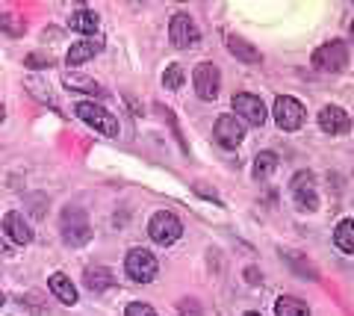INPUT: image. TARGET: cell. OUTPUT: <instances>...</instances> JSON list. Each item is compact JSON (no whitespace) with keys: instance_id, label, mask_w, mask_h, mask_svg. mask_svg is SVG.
Segmentation results:
<instances>
[{"instance_id":"1","label":"cell","mask_w":354,"mask_h":316,"mask_svg":"<svg viewBox=\"0 0 354 316\" xmlns=\"http://www.w3.org/2000/svg\"><path fill=\"white\" fill-rule=\"evenodd\" d=\"M346 65H348V45L342 39H330L313 50V68L319 71L339 74V71H346Z\"/></svg>"},{"instance_id":"2","label":"cell","mask_w":354,"mask_h":316,"mask_svg":"<svg viewBox=\"0 0 354 316\" xmlns=\"http://www.w3.org/2000/svg\"><path fill=\"white\" fill-rule=\"evenodd\" d=\"M77 118H80L83 124H88L92 130L104 136H118V118L106 110V106L95 104V101H83L77 104Z\"/></svg>"},{"instance_id":"3","label":"cell","mask_w":354,"mask_h":316,"mask_svg":"<svg viewBox=\"0 0 354 316\" xmlns=\"http://www.w3.org/2000/svg\"><path fill=\"white\" fill-rule=\"evenodd\" d=\"M59 227H62V239L68 245H86L92 239V227H88V216L80 210V207H65L62 210V219H59Z\"/></svg>"},{"instance_id":"4","label":"cell","mask_w":354,"mask_h":316,"mask_svg":"<svg viewBox=\"0 0 354 316\" xmlns=\"http://www.w3.org/2000/svg\"><path fill=\"white\" fill-rule=\"evenodd\" d=\"M148 234H151V239H153L157 245H174L177 239L183 236V225H180V219H177L174 213L160 210V213L151 216Z\"/></svg>"},{"instance_id":"5","label":"cell","mask_w":354,"mask_h":316,"mask_svg":"<svg viewBox=\"0 0 354 316\" xmlns=\"http://www.w3.org/2000/svg\"><path fill=\"white\" fill-rule=\"evenodd\" d=\"M124 272L136 284H151L153 275H157V257L148 248H130L124 257Z\"/></svg>"},{"instance_id":"6","label":"cell","mask_w":354,"mask_h":316,"mask_svg":"<svg viewBox=\"0 0 354 316\" xmlns=\"http://www.w3.org/2000/svg\"><path fill=\"white\" fill-rule=\"evenodd\" d=\"M290 192H292V201L298 210L304 213H316L319 210V189H316V178L310 171H298L292 183H290Z\"/></svg>"},{"instance_id":"7","label":"cell","mask_w":354,"mask_h":316,"mask_svg":"<svg viewBox=\"0 0 354 316\" xmlns=\"http://www.w3.org/2000/svg\"><path fill=\"white\" fill-rule=\"evenodd\" d=\"M169 39L174 48L192 50V48H198V41H201V30H198V24L186 12H177L169 24Z\"/></svg>"},{"instance_id":"8","label":"cell","mask_w":354,"mask_h":316,"mask_svg":"<svg viewBox=\"0 0 354 316\" xmlns=\"http://www.w3.org/2000/svg\"><path fill=\"white\" fill-rule=\"evenodd\" d=\"M272 115H274V124H278L281 130H298L304 124V106L295 101V97L290 95H281V97H274V106H272Z\"/></svg>"},{"instance_id":"9","label":"cell","mask_w":354,"mask_h":316,"mask_svg":"<svg viewBox=\"0 0 354 316\" xmlns=\"http://www.w3.org/2000/svg\"><path fill=\"white\" fill-rule=\"evenodd\" d=\"M192 83H195V92L201 101H216L218 89H221V71L213 62H198L192 71Z\"/></svg>"},{"instance_id":"10","label":"cell","mask_w":354,"mask_h":316,"mask_svg":"<svg viewBox=\"0 0 354 316\" xmlns=\"http://www.w3.org/2000/svg\"><path fill=\"white\" fill-rule=\"evenodd\" d=\"M234 113L242 124H251V127H263L266 124V104L260 101L257 95H251V92H239L234 95Z\"/></svg>"},{"instance_id":"11","label":"cell","mask_w":354,"mask_h":316,"mask_svg":"<svg viewBox=\"0 0 354 316\" xmlns=\"http://www.w3.org/2000/svg\"><path fill=\"white\" fill-rule=\"evenodd\" d=\"M213 136H216V142L221 148L236 151L242 145V139H245V124H242L236 115H218L216 127H213Z\"/></svg>"},{"instance_id":"12","label":"cell","mask_w":354,"mask_h":316,"mask_svg":"<svg viewBox=\"0 0 354 316\" xmlns=\"http://www.w3.org/2000/svg\"><path fill=\"white\" fill-rule=\"evenodd\" d=\"M319 127H322L325 133H330V136H337V133H348L351 118H348V113L342 110V106L328 104V106H322V110H319Z\"/></svg>"},{"instance_id":"13","label":"cell","mask_w":354,"mask_h":316,"mask_svg":"<svg viewBox=\"0 0 354 316\" xmlns=\"http://www.w3.org/2000/svg\"><path fill=\"white\" fill-rule=\"evenodd\" d=\"M101 48L104 45L97 39H80V41H74V45L68 48V57H65V62H68V68H77V65H83L92 57H97Z\"/></svg>"},{"instance_id":"14","label":"cell","mask_w":354,"mask_h":316,"mask_svg":"<svg viewBox=\"0 0 354 316\" xmlns=\"http://www.w3.org/2000/svg\"><path fill=\"white\" fill-rule=\"evenodd\" d=\"M3 231H6V236L12 239V243H18V245H27L30 239H32V227L27 225V219L21 213H6V219H3Z\"/></svg>"},{"instance_id":"15","label":"cell","mask_w":354,"mask_h":316,"mask_svg":"<svg viewBox=\"0 0 354 316\" xmlns=\"http://www.w3.org/2000/svg\"><path fill=\"white\" fill-rule=\"evenodd\" d=\"M48 287H50V292L62 304H77V287L71 284L68 275H62V272H53V275L48 278Z\"/></svg>"},{"instance_id":"16","label":"cell","mask_w":354,"mask_h":316,"mask_svg":"<svg viewBox=\"0 0 354 316\" xmlns=\"http://www.w3.org/2000/svg\"><path fill=\"white\" fill-rule=\"evenodd\" d=\"M83 281H86L88 290L104 292V290H109V287L115 284V275H113V272H109L106 266H88V269L83 272Z\"/></svg>"},{"instance_id":"17","label":"cell","mask_w":354,"mask_h":316,"mask_svg":"<svg viewBox=\"0 0 354 316\" xmlns=\"http://www.w3.org/2000/svg\"><path fill=\"white\" fill-rule=\"evenodd\" d=\"M227 50L234 53L236 59H242V62H251V65L263 59V53H260L257 48H254L251 41L242 39V36H227Z\"/></svg>"},{"instance_id":"18","label":"cell","mask_w":354,"mask_h":316,"mask_svg":"<svg viewBox=\"0 0 354 316\" xmlns=\"http://www.w3.org/2000/svg\"><path fill=\"white\" fill-rule=\"evenodd\" d=\"M334 245L339 252L354 254V219H342L334 231Z\"/></svg>"},{"instance_id":"19","label":"cell","mask_w":354,"mask_h":316,"mask_svg":"<svg viewBox=\"0 0 354 316\" xmlns=\"http://www.w3.org/2000/svg\"><path fill=\"white\" fill-rule=\"evenodd\" d=\"M274 316H310V308L295 296H281L274 301Z\"/></svg>"},{"instance_id":"20","label":"cell","mask_w":354,"mask_h":316,"mask_svg":"<svg viewBox=\"0 0 354 316\" xmlns=\"http://www.w3.org/2000/svg\"><path fill=\"white\" fill-rule=\"evenodd\" d=\"M274 169H278V154H272V151H260V154L254 157V178L257 180L272 178Z\"/></svg>"},{"instance_id":"21","label":"cell","mask_w":354,"mask_h":316,"mask_svg":"<svg viewBox=\"0 0 354 316\" xmlns=\"http://www.w3.org/2000/svg\"><path fill=\"white\" fill-rule=\"evenodd\" d=\"M68 24H71V30H77V32L95 36V30H97V15L92 12V9H77Z\"/></svg>"},{"instance_id":"22","label":"cell","mask_w":354,"mask_h":316,"mask_svg":"<svg viewBox=\"0 0 354 316\" xmlns=\"http://www.w3.org/2000/svg\"><path fill=\"white\" fill-rule=\"evenodd\" d=\"M281 257L286 260V263H290L295 272H298V275H301V278H310V281H319V272L313 269V266H310V260L304 257V254H298V252H281Z\"/></svg>"},{"instance_id":"23","label":"cell","mask_w":354,"mask_h":316,"mask_svg":"<svg viewBox=\"0 0 354 316\" xmlns=\"http://www.w3.org/2000/svg\"><path fill=\"white\" fill-rule=\"evenodd\" d=\"M65 86L74 92H88V95H104V89L97 86L95 80H86V77H77V74H65Z\"/></svg>"},{"instance_id":"24","label":"cell","mask_w":354,"mask_h":316,"mask_svg":"<svg viewBox=\"0 0 354 316\" xmlns=\"http://www.w3.org/2000/svg\"><path fill=\"white\" fill-rule=\"evenodd\" d=\"M183 80H186V74H183V68H180L177 62L169 65V68H165V74H162V86H165V89H180Z\"/></svg>"},{"instance_id":"25","label":"cell","mask_w":354,"mask_h":316,"mask_svg":"<svg viewBox=\"0 0 354 316\" xmlns=\"http://www.w3.org/2000/svg\"><path fill=\"white\" fill-rule=\"evenodd\" d=\"M177 310H180V316H204L198 299H180V301H177Z\"/></svg>"},{"instance_id":"26","label":"cell","mask_w":354,"mask_h":316,"mask_svg":"<svg viewBox=\"0 0 354 316\" xmlns=\"http://www.w3.org/2000/svg\"><path fill=\"white\" fill-rule=\"evenodd\" d=\"M0 27H3L9 36H21V32H24V24H21L15 15H3V18H0Z\"/></svg>"},{"instance_id":"27","label":"cell","mask_w":354,"mask_h":316,"mask_svg":"<svg viewBox=\"0 0 354 316\" xmlns=\"http://www.w3.org/2000/svg\"><path fill=\"white\" fill-rule=\"evenodd\" d=\"M127 316H157V310L145 301H130L127 304Z\"/></svg>"},{"instance_id":"28","label":"cell","mask_w":354,"mask_h":316,"mask_svg":"<svg viewBox=\"0 0 354 316\" xmlns=\"http://www.w3.org/2000/svg\"><path fill=\"white\" fill-rule=\"evenodd\" d=\"M27 86H30V89H36V92H39V95H36L39 101L53 104V97H50V95H53V92H50V86H39V77H30V80H27Z\"/></svg>"},{"instance_id":"29","label":"cell","mask_w":354,"mask_h":316,"mask_svg":"<svg viewBox=\"0 0 354 316\" xmlns=\"http://www.w3.org/2000/svg\"><path fill=\"white\" fill-rule=\"evenodd\" d=\"M3 118H6V110H3V104H0V124H3Z\"/></svg>"},{"instance_id":"30","label":"cell","mask_w":354,"mask_h":316,"mask_svg":"<svg viewBox=\"0 0 354 316\" xmlns=\"http://www.w3.org/2000/svg\"><path fill=\"white\" fill-rule=\"evenodd\" d=\"M3 301H6V296H3V292H0V308H3Z\"/></svg>"},{"instance_id":"31","label":"cell","mask_w":354,"mask_h":316,"mask_svg":"<svg viewBox=\"0 0 354 316\" xmlns=\"http://www.w3.org/2000/svg\"><path fill=\"white\" fill-rule=\"evenodd\" d=\"M351 41H354V24H351Z\"/></svg>"},{"instance_id":"32","label":"cell","mask_w":354,"mask_h":316,"mask_svg":"<svg viewBox=\"0 0 354 316\" xmlns=\"http://www.w3.org/2000/svg\"><path fill=\"white\" fill-rule=\"evenodd\" d=\"M245 316H260V313H245Z\"/></svg>"}]
</instances>
